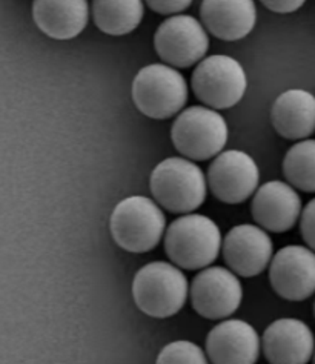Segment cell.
<instances>
[{
  "label": "cell",
  "mask_w": 315,
  "mask_h": 364,
  "mask_svg": "<svg viewBox=\"0 0 315 364\" xmlns=\"http://www.w3.org/2000/svg\"><path fill=\"white\" fill-rule=\"evenodd\" d=\"M156 364H209L206 353L193 341L178 340L160 350Z\"/></svg>",
  "instance_id": "44dd1931"
},
{
  "label": "cell",
  "mask_w": 315,
  "mask_h": 364,
  "mask_svg": "<svg viewBox=\"0 0 315 364\" xmlns=\"http://www.w3.org/2000/svg\"><path fill=\"white\" fill-rule=\"evenodd\" d=\"M260 2L274 13L289 14L297 11L299 8L304 5L306 0H260Z\"/></svg>",
  "instance_id": "cb8c5ba5"
},
{
  "label": "cell",
  "mask_w": 315,
  "mask_h": 364,
  "mask_svg": "<svg viewBox=\"0 0 315 364\" xmlns=\"http://www.w3.org/2000/svg\"><path fill=\"white\" fill-rule=\"evenodd\" d=\"M300 231L304 243L315 252V198L301 210Z\"/></svg>",
  "instance_id": "7402d4cb"
},
{
  "label": "cell",
  "mask_w": 315,
  "mask_h": 364,
  "mask_svg": "<svg viewBox=\"0 0 315 364\" xmlns=\"http://www.w3.org/2000/svg\"><path fill=\"white\" fill-rule=\"evenodd\" d=\"M156 53L176 68H188L200 62L209 48V37L196 17L177 14L166 18L154 36Z\"/></svg>",
  "instance_id": "9c48e42d"
},
{
  "label": "cell",
  "mask_w": 315,
  "mask_h": 364,
  "mask_svg": "<svg viewBox=\"0 0 315 364\" xmlns=\"http://www.w3.org/2000/svg\"><path fill=\"white\" fill-rule=\"evenodd\" d=\"M314 314H315V304H314Z\"/></svg>",
  "instance_id": "484cf974"
},
{
  "label": "cell",
  "mask_w": 315,
  "mask_h": 364,
  "mask_svg": "<svg viewBox=\"0 0 315 364\" xmlns=\"http://www.w3.org/2000/svg\"><path fill=\"white\" fill-rule=\"evenodd\" d=\"M132 100L137 109L156 120L171 119L183 109L188 85L183 75L169 65H148L132 82Z\"/></svg>",
  "instance_id": "5b68a950"
},
{
  "label": "cell",
  "mask_w": 315,
  "mask_h": 364,
  "mask_svg": "<svg viewBox=\"0 0 315 364\" xmlns=\"http://www.w3.org/2000/svg\"><path fill=\"white\" fill-rule=\"evenodd\" d=\"M312 358H314V364H315V352H314V357Z\"/></svg>",
  "instance_id": "d4e9b609"
},
{
  "label": "cell",
  "mask_w": 315,
  "mask_h": 364,
  "mask_svg": "<svg viewBox=\"0 0 315 364\" xmlns=\"http://www.w3.org/2000/svg\"><path fill=\"white\" fill-rule=\"evenodd\" d=\"M275 131L289 140H304L315 132V95L304 90L280 94L272 105Z\"/></svg>",
  "instance_id": "ac0fdd59"
},
{
  "label": "cell",
  "mask_w": 315,
  "mask_h": 364,
  "mask_svg": "<svg viewBox=\"0 0 315 364\" xmlns=\"http://www.w3.org/2000/svg\"><path fill=\"white\" fill-rule=\"evenodd\" d=\"M251 210L265 231L280 234L292 229L301 217V198L294 186L272 180L255 191Z\"/></svg>",
  "instance_id": "9a60e30c"
},
{
  "label": "cell",
  "mask_w": 315,
  "mask_h": 364,
  "mask_svg": "<svg viewBox=\"0 0 315 364\" xmlns=\"http://www.w3.org/2000/svg\"><path fill=\"white\" fill-rule=\"evenodd\" d=\"M275 294L289 301H303L315 294V252L306 246H286L269 264Z\"/></svg>",
  "instance_id": "8fae6325"
},
{
  "label": "cell",
  "mask_w": 315,
  "mask_h": 364,
  "mask_svg": "<svg viewBox=\"0 0 315 364\" xmlns=\"http://www.w3.org/2000/svg\"><path fill=\"white\" fill-rule=\"evenodd\" d=\"M143 0H92L95 26L110 36L134 31L143 18Z\"/></svg>",
  "instance_id": "d6986e66"
},
{
  "label": "cell",
  "mask_w": 315,
  "mask_h": 364,
  "mask_svg": "<svg viewBox=\"0 0 315 364\" xmlns=\"http://www.w3.org/2000/svg\"><path fill=\"white\" fill-rule=\"evenodd\" d=\"M171 139L176 149L189 160L203 161L220 154L228 141V124L214 109L191 107L178 114Z\"/></svg>",
  "instance_id": "8992f818"
},
{
  "label": "cell",
  "mask_w": 315,
  "mask_h": 364,
  "mask_svg": "<svg viewBox=\"0 0 315 364\" xmlns=\"http://www.w3.org/2000/svg\"><path fill=\"white\" fill-rule=\"evenodd\" d=\"M283 172L291 186L315 193V140L304 139L286 152Z\"/></svg>",
  "instance_id": "ffe728a7"
},
{
  "label": "cell",
  "mask_w": 315,
  "mask_h": 364,
  "mask_svg": "<svg viewBox=\"0 0 315 364\" xmlns=\"http://www.w3.org/2000/svg\"><path fill=\"white\" fill-rule=\"evenodd\" d=\"M222 249L229 269L242 277H255L271 264L274 246L263 228L238 225L226 234Z\"/></svg>",
  "instance_id": "7c38bea8"
},
{
  "label": "cell",
  "mask_w": 315,
  "mask_h": 364,
  "mask_svg": "<svg viewBox=\"0 0 315 364\" xmlns=\"http://www.w3.org/2000/svg\"><path fill=\"white\" fill-rule=\"evenodd\" d=\"M220 228L202 214H185L171 223L165 232V251L180 269H205L220 254Z\"/></svg>",
  "instance_id": "6da1fadb"
},
{
  "label": "cell",
  "mask_w": 315,
  "mask_h": 364,
  "mask_svg": "<svg viewBox=\"0 0 315 364\" xmlns=\"http://www.w3.org/2000/svg\"><path fill=\"white\" fill-rule=\"evenodd\" d=\"M189 295V286L180 267L152 262L134 277L132 299L137 308L152 318H169L180 312Z\"/></svg>",
  "instance_id": "7a4b0ae2"
},
{
  "label": "cell",
  "mask_w": 315,
  "mask_h": 364,
  "mask_svg": "<svg viewBox=\"0 0 315 364\" xmlns=\"http://www.w3.org/2000/svg\"><path fill=\"white\" fill-rule=\"evenodd\" d=\"M166 228L165 214L156 202L143 196H132L114 208L110 229L111 235L122 249L142 254L154 249Z\"/></svg>",
  "instance_id": "277c9868"
},
{
  "label": "cell",
  "mask_w": 315,
  "mask_h": 364,
  "mask_svg": "<svg viewBox=\"0 0 315 364\" xmlns=\"http://www.w3.org/2000/svg\"><path fill=\"white\" fill-rule=\"evenodd\" d=\"M189 295L200 317L222 320L231 317L242 304L243 287L233 271L220 266H208L194 277Z\"/></svg>",
  "instance_id": "ba28073f"
},
{
  "label": "cell",
  "mask_w": 315,
  "mask_h": 364,
  "mask_svg": "<svg viewBox=\"0 0 315 364\" xmlns=\"http://www.w3.org/2000/svg\"><path fill=\"white\" fill-rule=\"evenodd\" d=\"M262 341L250 323L225 320L206 337V355L213 364H255Z\"/></svg>",
  "instance_id": "4fadbf2b"
},
{
  "label": "cell",
  "mask_w": 315,
  "mask_h": 364,
  "mask_svg": "<svg viewBox=\"0 0 315 364\" xmlns=\"http://www.w3.org/2000/svg\"><path fill=\"white\" fill-rule=\"evenodd\" d=\"M262 348L269 364H308L315 352V338L304 321L280 318L265 329Z\"/></svg>",
  "instance_id": "5bb4252c"
},
{
  "label": "cell",
  "mask_w": 315,
  "mask_h": 364,
  "mask_svg": "<svg viewBox=\"0 0 315 364\" xmlns=\"http://www.w3.org/2000/svg\"><path fill=\"white\" fill-rule=\"evenodd\" d=\"M260 171L251 156L243 151L218 154L208 171V185L215 198L228 205L243 203L255 194Z\"/></svg>",
  "instance_id": "30bf717a"
},
{
  "label": "cell",
  "mask_w": 315,
  "mask_h": 364,
  "mask_svg": "<svg viewBox=\"0 0 315 364\" xmlns=\"http://www.w3.org/2000/svg\"><path fill=\"white\" fill-rule=\"evenodd\" d=\"M191 4L193 0H146V5L159 14H177Z\"/></svg>",
  "instance_id": "603a6c76"
},
{
  "label": "cell",
  "mask_w": 315,
  "mask_h": 364,
  "mask_svg": "<svg viewBox=\"0 0 315 364\" xmlns=\"http://www.w3.org/2000/svg\"><path fill=\"white\" fill-rule=\"evenodd\" d=\"M200 16L209 33L228 42L243 39L257 22L254 0H203Z\"/></svg>",
  "instance_id": "2e32d148"
},
{
  "label": "cell",
  "mask_w": 315,
  "mask_h": 364,
  "mask_svg": "<svg viewBox=\"0 0 315 364\" xmlns=\"http://www.w3.org/2000/svg\"><path fill=\"white\" fill-rule=\"evenodd\" d=\"M156 202L174 214H191L206 198V177L193 160L169 157L154 168L149 180Z\"/></svg>",
  "instance_id": "3957f363"
},
{
  "label": "cell",
  "mask_w": 315,
  "mask_h": 364,
  "mask_svg": "<svg viewBox=\"0 0 315 364\" xmlns=\"http://www.w3.org/2000/svg\"><path fill=\"white\" fill-rule=\"evenodd\" d=\"M196 97L213 109L233 108L243 99L247 86L243 66L229 55H209L193 73Z\"/></svg>",
  "instance_id": "52a82bcc"
},
{
  "label": "cell",
  "mask_w": 315,
  "mask_h": 364,
  "mask_svg": "<svg viewBox=\"0 0 315 364\" xmlns=\"http://www.w3.org/2000/svg\"><path fill=\"white\" fill-rule=\"evenodd\" d=\"M33 18L51 39L70 41L88 25V0H34Z\"/></svg>",
  "instance_id": "e0dca14e"
}]
</instances>
